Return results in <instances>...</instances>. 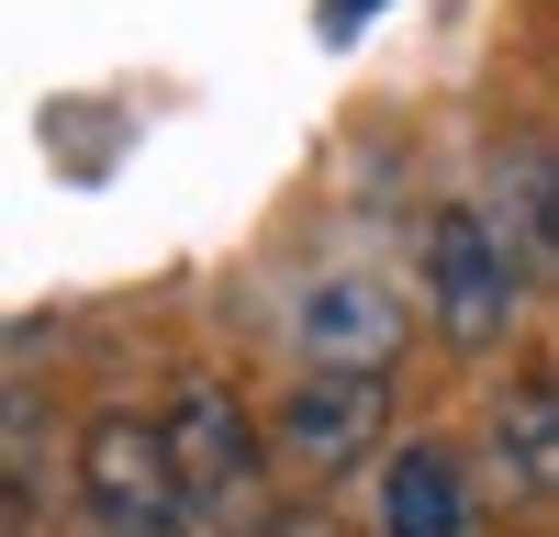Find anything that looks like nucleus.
<instances>
[{
    "label": "nucleus",
    "mask_w": 559,
    "mask_h": 537,
    "mask_svg": "<svg viewBox=\"0 0 559 537\" xmlns=\"http://www.w3.org/2000/svg\"><path fill=\"white\" fill-rule=\"evenodd\" d=\"M68 481H79V515L102 537H202L191 526V492H179V460H168V426L146 415V403L90 415Z\"/></svg>",
    "instance_id": "nucleus-1"
},
{
    "label": "nucleus",
    "mask_w": 559,
    "mask_h": 537,
    "mask_svg": "<svg viewBox=\"0 0 559 537\" xmlns=\"http://www.w3.org/2000/svg\"><path fill=\"white\" fill-rule=\"evenodd\" d=\"M157 426H168L179 492H191V526H236V515H258V492H269V448H258V415L236 403V381L179 370L168 403H157Z\"/></svg>",
    "instance_id": "nucleus-2"
},
{
    "label": "nucleus",
    "mask_w": 559,
    "mask_h": 537,
    "mask_svg": "<svg viewBox=\"0 0 559 537\" xmlns=\"http://www.w3.org/2000/svg\"><path fill=\"white\" fill-rule=\"evenodd\" d=\"M426 313L459 336V347H492L503 325H515V302H526V268H515V247L492 236V213L481 202H437V224H426Z\"/></svg>",
    "instance_id": "nucleus-3"
},
{
    "label": "nucleus",
    "mask_w": 559,
    "mask_h": 537,
    "mask_svg": "<svg viewBox=\"0 0 559 537\" xmlns=\"http://www.w3.org/2000/svg\"><path fill=\"white\" fill-rule=\"evenodd\" d=\"M269 437H280V460H302L313 481H336V470H358L369 448L392 437V381L381 370H302L292 392H280Z\"/></svg>",
    "instance_id": "nucleus-4"
},
{
    "label": "nucleus",
    "mask_w": 559,
    "mask_h": 537,
    "mask_svg": "<svg viewBox=\"0 0 559 537\" xmlns=\"http://www.w3.org/2000/svg\"><path fill=\"white\" fill-rule=\"evenodd\" d=\"M392 336H403V302L381 281H358V268L302 291V370H381Z\"/></svg>",
    "instance_id": "nucleus-5"
},
{
    "label": "nucleus",
    "mask_w": 559,
    "mask_h": 537,
    "mask_svg": "<svg viewBox=\"0 0 559 537\" xmlns=\"http://www.w3.org/2000/svg\"><path fill=\"white\" fill-rule=\"evenodd\" d=\"M481 213H492V236L515 247L526 281H559V157H548V146H503Z\"/></svg>",
    "instance_id": "nucleus-6"
},
{
    "label": "nucleus",
    "mask_w": 559,
    "mask_h": 537,
    "mask_svg": "<svg viewBox=\"0 0 559 537\" xmlns=\"http://www.w3.org/2000/svg\"><path fill=\"white\" fill-rule=\"evenodd\" d=\"M381 537H471V470H459V448H437V437L392 448V470H381Z\"/></svg>",
    "instance_id": "nucleus-7"
},
{
    "label": "nucleus",
    "mask_w": 559,
    "mask_h": 537,
    "mask_svg": "<svg viewBox=\"0 0 559 537\" xmlns=\"http://www.w3.org/2000/svg\"><path fill=\"white\" fill-rule=\"evenodd\" d=\"M492 470L526 504H559V381H515L492 403Z\"/></svg>",
    "instance_id": "nucleus-8"
},
{
    "label": "nucleus",
    "mask_w": 559,
    "mask_h": 537,
    "mask_svg": "<svg viewBox=\"0 0 559 537\" xmlns=\"http://www.w3.org/2000/svg\"><path fill=\"white\" fill-rule=\"evenodd\" d=\"M45 460H57L45 392H34V370H12V448H0V470H12V537H45Z\"/></svg>",
    "instance_id": "nucleus-9"
},
{
    "label": "nucleus",
    "mask_w": 559,
    "mask_h": 537,
    "mask_svg": "<svg viewBox=\"0 0 559 537\" xmlns=\"http://www.w3.org/2000/svg\"><path fill=\"white\" fill-rule=\"evenodd\" d=\"M247 537H347V526H336V515H324V504H292V515H258Z\"/></svg>",
    "instance_id": "nucleus-10"
}]
</instances>
